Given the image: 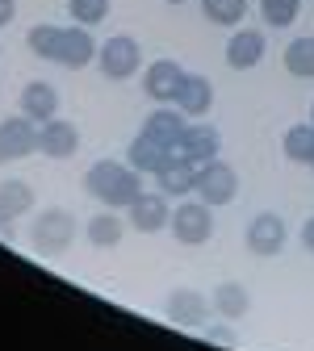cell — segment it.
<instances>
[{
	"label": "cell",
	"instance_id": "10",
	"mask_svg": "<svg viewBox=\"0 0 314 351\" xmlns=\"http://www.w3.org/2000/svg\"><path fill=\"white\" fill-rule=\"evenodd\" d=\"M34 151H38V121H30L25 113L0 121V163H17Z\"/></svg>",
	"mask_w": 314,
	"mask_h": 351
},
{
	"label": "cell",
	"instance_id": "20",
	"mask_svg": "<svg viewBox=\"0 0 314 351\" xmlns=\"http://www.w3.org/2000/svg\"><path fill=\"white\" fill-rule=\"evenodd\" d=\"M84 234H88V243L93 247H117L122 243V234H126V217H117V209H105V213H97L93 222L84 226Z\"/></svg>",
	"mask_w": 314,
	"mask_h": 351
},
{
	"label": "cell",
	"instance_id": "27",
	"mask_svg": "<svg viewBox=\"0 0 314 351\" xmlns=\"http://www.w3.org/2000/svg\"><path fill=\"white\" fill-rule=\"evenodd\" d=\"M260 13H264V21L273 25V29H285V25L298 21L302 0H260Z\"/></svg>",
	"mask_w": 314,
	"mask_h": 351
},
{
	"label": "cell",
	"instance_id": "3",
	"mask_svg": "<svg viewBox=\"0 0 314 351\" xmlns=\"http://www.w3.org/2000/svg\"><path fill=\"white\" fill-rule=\"evenodd\" d=\"M193 197L205 201L210 209L218 205H231L239 197V171L227 163V159H214V163H201L197 176H193Z\"/></svg>",
	"mask_w": 314,
	"mask_h": 351
},
{
	"label": "cell",
	"instance_id": "35",
	"mask_svg": "<svg viewBox=\"0 0 314 351\" xmlns=\"http://www.w3.org/2000/svg\"><path fill=\"white\" fill-rule=\"evenodd\" d=\"M310 167H314V159H310Z\"/></svg>",
	"mask_w": 314,
	"mask_h": 351
},
{
	"label": "cell",
	"instance_id": "18",
	"mask_svg": "<svg viewBox=\"0 0 314 351\" xmlns=\"http://www.w3.org/2000/svg\"><path fill=\"white\" fill-rule=\"evenodd\" d=\"M210 305H214V314H218L222 322H239V318H247V310H251V293H247L239 280H222V285L214 289Z\"/></svg>",
	"mask_w": 314,
	"mask_h": 351
},
{
	"label": "cell",
	"instance_id": "21",
	"mask_svg": "<svg viewBox=\"0 0 314 351\" xmlns=\"http://www.w3.org/2000/svg\"><path fill=\"white\" fill-rule=\"evenodd\" d=\"M30 209H34V189L25 180H0V217L17 222Z\"/></svg>",
	"mask_w": 314,
	"mask_h": 351
},
{
	"label": "cell",
	"instance_id": "14",
	"mask_svg": "<svg viewBox=\"0 0 314 351\" xmlns=\"http://www.w3.org/2000/svg\"><path fill=\"white\" fill-rule=\"evenodd\" d=\"M38 151L47 155V159H71L76 151H80V130L71 125V121H63V117H55V121H42L38 125Z\"/></svg>",
	"mask_w": 314,
	"mask_h": 351
},
{
	"label": "cell",
	"instance_id": "25",
	"mask_svg": "<svg viewBox=\"0 0 314 351\" xmlns=\"http://www.w3.org/2000/svg\"><path fill=\"white\" fill-rule=\"evenodd\" d=\"M59 38H63V29H59V25L38 21V25H30V34H25V47H30L38 59L55 63V55H59Z\"/></svg>",
	"mask_w": 314,
	"mask_h": 351
},
{
	"label": "cell",
	"instance_id": "22",
	"mask_svg": "<svg viewBox=\"0 0 314 351\" xmlns=\"http://www.w3.org/2000/svg\"><path fill=\"white\" fill-rule=\"evenodd\" d=\"M193 176H197V167H189V163H168L155 180H159V193L168 197V201H185L189 193H193Z\"/></svg>",
	"mask_w": 314,
	"mask_h": 351
},
{
	"label": "cell",
	"instance_id": "24",
	"mask_svg": "<svg viewBox=\"0 0 314 351\" xmlns=\"http://www.w3.org/2000/svg\"><path fill=\"white\" fill-rule=\"evenodd\" d=\"M285 71L293 80H314V34H302L285 47Z\"/></svg>",
	"mask_w": 314,
	"mask_h": 351
},
{
	"label": "cell",
	"instance_id": "34",
	"mask_svg": "<svg viewBox=\"0 0 314 351\" xmlns=\"http://www.w3.org/2000/svg\"><path fill=\"white\" fill-rule=\"evenodd\" d=\"M310 121H314V105H310Z\"/></svg>",
	"mask_w": 314,
	"mask_h": 351
},
{
	"label": "cell",
	"instance_id": "6",
	"mask_svg": "<svg viewBox=\"0 0 314 351\" xmlns=\"http://www.w3.org/2000/svg\"><path fill=\"white\" fill-rule=\"evenodd\" d=\"M243 243H247V251H251V255H260V259L281 255V251H285V243H289V226H285V217H281V213H273V209L256 213L251 222H247Z\"/></svg>",
	"mask_w": 314,
	"mask_h": 351
},
{
	"label": "cell",
	"instance_id": "30",
	"mask_svg": "<svg viewBox=\"0 0 314 351\" xmlns=\"http://www.w3.org/2000/svg\"><path fill=\"white\" fill-rule=\"evenodd\" d=\"M13 17H17V0H0V29L13 25Z\"/></svg>",
	"mask_w": 314,
	"mask_h": 351
},
{
	"label": "cell",
	"instance_id": "4",
	"mask_svg": "<svg viewBox=\"0 0 314 351\" xmlns=\"http://www.w3.org/2000/svg\"><path fill=\"white\" fill-rule=\"evenodd\" d=\"M97 67L105 80H130V75H139L143 71V47H139V38H130V34H113L101 42V55H97Z\"/></svg>",
	"mask_w": 314,
	"mask_h": 351
},
{
	"label": "cell",
	"instance_id": "16",
	"mask_svg": "<svg viewBox=\"0 0 314 351\" xmlns=\"http://www.w3.org/2000/svg\"><path fill=\"white\" fill-rule=\"evenodd\" d=\"M264 51H268V42H264L260 29H235L231 42H227V67H235V71H251V67H260Z\"/></svg>",
	"mask_w": 314,
	"mask_h": 351
},
{
	"label": "cell",
	"instance_id": "5",
	"mask_svg": "<svg viewBox=\"0 0 314 351\" xmlns=\"http://www.w3.org/2000/svg\"><path fill=\"white\" fill-rule=\"evenodd\" d=\"M172 239L181 243V247H201V243H210V234H214V209L205 205V201H181L172 209Z\"/></svg>",
	"mask_w": 314,
	"mask_h": 351
},
{
	"label": "cell",
	"instance_id": "12",
	"mask_svg": "<svg viewBox=\"0 0 314 351\" xmlns=\"http://www.w3.org/2000/svg\"><path fill=\"white\" fill-rule=\"evenodd\" d=\"M126 222H130V230H139V234H159V230L172 226V205H168L164 193H143L139 201L126 209Z\"/></svg>",
	"mask_w": 314,
	"mask_h": 351
},
{
	"label": "cell",
	"instance_id": "31",
	"mask_svg": "<svg viewBox=\"0 0 314 351\" xmlns=\"http://www.w3.org/2000/svg\"><path fill=\"white\" fill-rule=\"evenodd\" d=\"M302 247L314 255V217H306V222H302Z\"/></svg>",
	"mask_w": 314,
	"mask_h": 351
},
{
	"label": "cell",
	"instance_id": "2",
	"mask_svg": "<svg viewBox=\"0 0 314 351\" xmlns=\"http://www.w3.org/2000/svg\"><path fill=\"white\" fill-rule=\"evenodd\" d=\"M76 243V213L71 209H42L30 222V247L38 255H63Z\"/></svg>",
	"mask_w": 314,
	"mask_h": 351
},
{
	"label": "cell",
	"instance_id": "32",
	"mask_svg": "<svg viewBox=\"0 0 314 351\" xmlns=\"http://www.w3.org/2000/svg\"><path fill=\"white\" fill-rule=\"evenodd\" d=\"M0 239H5V243H13L17 234H13V226H9V217H0Z\"/></svg>",
	"mask_w": 314,
	"mask_h": 351
},
{
	"label": "cell",
	"instance_id": "28",
	"mask_svg": "<svg viewBox=\"0 0 314 351\" xmlns=\"http://www.w3.org/2000/svg\"><path fill=\"white\" fill-rule=\"evenodd\" d=\"M67 13H71V21L76 25H101L105 17H109V0H67Z\"/></svg>",
	"mask_w": 314,
	"mask_h": 351
},
{
	"label": "cell",
	"instance_id": "1",
	"mask_svg": "<svg viewBox=\"0 0 314 351\" xmlns=\"http://www.w3.org/2000/svg\"><path fill=\"white\" fill-rule=\"evenodd\" d=\"M84 189L88 197H97L105 209H130L147 189H143V171H134L122 159H97L84 171Z\"/></svg>",
	"mask_w": 314,
	"mask_h": 351
},
{
	"label": "cell",
	"instance_id": "7",
	"mask_svg": "<svg viewBox=\"0 0 314 351\" xmlns=\"http://www.w3.org/2000/svg\"><path fill=\"white\" fill-rule=\"evenodd\" d=\"M218 155H222V134L205 121H189L185 138L176 143V159L189 163V167H201V163H214Z\"/></svg>",
	"mask_w": 314,
	"mask_h": 351
},
{
	"label": "cell",
	"instance_id": "15",
	"mask_svg": "<svg viewBox=\"0 0 314 351\" xmlns=\"http://www.w3.org/2000/svg\"><path fill=\"white\" fill-rule=\"evenodd\" d=\"M17 105H21V113L30 117V121H55L59 117V88L55 84H47V80H30L25 88H21V97H17Z\"/></svg>",
	"mask_w": 314,
	"mask_h": 351
},
{
	"label": "cell",
	"instance_id": "26",
	"mask_svg": "<svg viewBox=\"0 0 314 351\" xmlns=\"http://www.w3.org/2000/svg\"><path fill=\"white\" fill-rule=\"evenodd\" d=\"M201 13L214 25H239L247 17V0H201Z\"/></svg>",
	"mask_w": 314,
	"mask_h": 351
},
{
	"label": "cell",
	"instance_id": "33",
	"mask_svg": "<svg viewBox=\"0 0 314 351\" xmlns=\"http://www.w3.org/2000/svg\"><path fill=\"white\" fill-rule=\"evenodd\" d=\"M168 5H189V0H168Z\"/></svg>",
	"mask_w": 314,
	"mask_h": 351
},
{
	"label": "cell",
	"instance_id": "19",
	"mask_svg": "<svg viewBox=\"0 0 314 351\" xmlns=\"http://www.w3.org/2000/svg\"><path fill=\"white\" fill-rule=\"evenodd\" d=\"M143 130H147V134H155V138H164V143L176 151V143H181L185 130H189V117L176 109V105H155L151 117L143 121Z\"/></svg>",
	"mask_w": 314,
	"mask_h": 351
},
{
	"label": "cell",
	"instance_id": "17",
	"mask_svg": "<svg viewBox=\"0 0 314 351\" xmlns=\"http://www.w3.org/2000/svg\"><path fill=\"white\" fill-rule=\"evenodd\" d=\"M176 109H181L189 121H201L214 109V84H210V75H185V88H181V97H176Z\"/></svg>",
	"mask_w": 314,
	"mask_h": 351
},
{
	"label": "cell",
	"instance_id": "8",
	"mask_svg": "<svg viewBox=\"0 0 314 351\" xmlns=\"http://www.w3.org/2000/svg\"><path fill=\"white\" fill-rule=\"evenodd\" d=\"M185 67L176 59H155L147 71H143V93L155 101V105H176V97H181L185 88Z\"/></svg>",
	"mask_w": 314,
	"mask_h": 351
},
{
	"label": "cell",
	"instance_id": "13",
	"mask_svg": "<svg viewBox=\"0 0 314 351\" xmlns=\"http://www.w3.org/2000/svg\"><path fill=\"white\" fill-rule=\"evenodd\" d=\"M126 163L134 171H143V176H159L168 163H176V151L164 138H155V134H147V130H143V134L126 147Z\"/></svg>",
	"mask_w": 314,
	"mask_h": 351
},
{
	"label": "cell",
	"instance_id": "9",
	"mask_svg": "<svg viewBox=\"0 0 314 351\" xmlns=\"http://www.w3.org/2000/svg\"><path fill=\"white\" fill-rule=\"evenodd\" d=\"M164 310H168V322L185 326V330H201V326L210 322V314H214V305H210V297H201L197 289H172Z\"/></svg>",
	"mask_w": 314,
	"mask_h": 351
},
{
	"label": "cell",
	"instance_id": "11",
	"mask_svg": "<svg viewBox=\"0 0 314 351\" xmlns=\"http://www.w3.org/2000/svg\"><path fill=\"white\" fill-rule=\"evenodd\" d=\"M101 55V42L93 38V29L88 25H63V38H59V55H55V63L59 67H67V71H80V67H88Z\"/></svg>",
	"mask_w": 314,
	"mask_h": 351
},
{
	"label": "cell",
	"instance_id": "23",
	"mask_svg": "<svg viewBox=\"0 0 314 351\" xmlns=\"http://www.w3.org/2000/svg\"><path fill=\"white\" fill-rule=\"evenodd\" d=\"M281 151H285L289 163H306V167H310V159H314V121L289 125L285 138H281Z\"/></svg>",
	"mask_w": 314,
	"mask_h": 351
},
{
	"label": "cell",
	"instance_id": "29",
	"mask_svg": "<svg viewBox=\"0 0 314 351\" xmlns=\"http://www.w3.org/2000/svg\"><path fill=\"white\" fill-rule=\"evenodd\" d=\"M201 335H205L210 343H218V347H235V343H239V335H235V326H231V322H227V326L205 322V326H201Z\"/></svg>",
	"mask_w": 314,
	"mask_h": 351
}]
</instances>
